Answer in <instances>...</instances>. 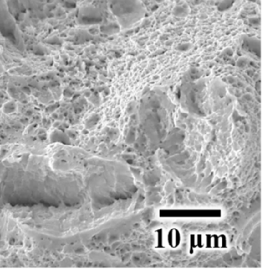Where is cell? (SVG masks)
<instances>
[{
  "instance_id": "obj_1",
  "label": "cell",
  "mask_w": 270,
  "mask_h": 274,
  "mask_svg": "<svg viewBox=\"0 0 270 274\" xmlns=\"http://www.w3.org/2000/svg\"><path fill=\"white\" fill-rule=\"evenodd\" d=\"M112 14L121 29H128L144 18L147 13L141 0H108Z\"/></svg>"
},
{
  "instance_id": "obj_2",
  "label": "cell",
  "mask_w": 270,
  "mask_h": 274,
  "mask_svg": "<svg viewBox=\"0 0 270 274\" xmlns=\"http://www.w3.org/2000/svg\"><path fill=\"white\" fill-rule=\"evenodd\" d=\"M259 41L256 38H246L244 40V45H247V48L250 51L255 52L257 55V51L260 52V44Z\"/></svg>"
}]
</instances>
